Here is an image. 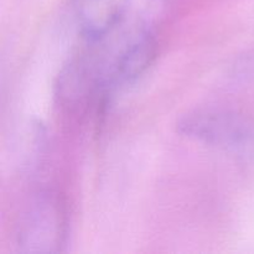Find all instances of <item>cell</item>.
Listing matches in <instances>:
<instances>
[{
  "mask_svg": "<svg viewBox=\"0 0 254 254\" xmlns=\"http://www.w3.org/2000/svg\"><path fill=\"white\" fill-rule=\"evenodd\" d=\"M130 0H74V16L82 34L101 41L121 22Z\"/></svg>",
  "mask_w": 254,
  "mask_h": 254,
  "instance_id": "obj_4",
  "label": "cell"
},
{
  "mask_svg": "<svg viewBox=\"0 0 254 254\" xmlns=\"http://www.w3.org/2000/svg\"><path fill=\"white\" fill-rule=\"evenodd\" d=\"M181 134L207 145L231 151L254 149V129L238 114L222 109H197L179 121Z\"/></svg>",
  "mask_w": 254,
  "mask_h": 254,
  "instance_id": "obj_1",
  "label": "cell"
},
{
  "mask_svg": "<svg viewBox=\"0 0 254 254\" xmlns=\"http://www.w3.org/2000/svg\"><path fill=\"white\" fill-rule=\"evenodd\" d=\"M64 241V218L54 197L40 195L22 216L16 243L22 253H54Z\"/></svg>",
  "mask_w": 254,
  "mask_h": 254,
  "instance_id": "obj_2",
  "label": "cell"
},
{
  "mask_svg": "<svg viewBox=\"0 0 254 254\" xmlns=\"http://www.w3.org/2000/svg\"><path fill=\"white\" fill-rule=\"evenodd\" d=\"M156 42L153 32L148 29L136 30L123 42L103 69L98 86L109 88L119 84L130 83L140 77L153 62Z\"/></svg>",
  "mask_w": 254,
  "mask_h": 254,
  "instance_id": "obj_3",
  "label": "cell"
}]
</instances>
